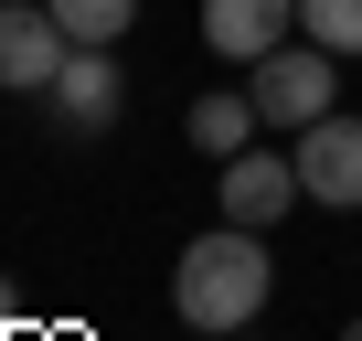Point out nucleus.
I'll return each instance as SVG.
<instances>
[{"mask_svg": "<svg viewBox=\"0 0 362 341\" xmlns=\"http://www.w3.org/2000/svg\"><path fill=\"white\" fill-rule=\"evenodd\" d=\"M267 288H277V267H267V235H256V224H214V235L181 245V267H170V309L192 320L203 341L256 330Z\"/></svg>", "mask_w": 362, "mask_h": 341, "instance_id": "1", "label": "nucleus"}, {"mask_svg": "<svg viewBox=\"0 0 362 341\" xmlns=\"http://www.w3.org/2000/svg\"><path fill=\"white\" fill-rule=\"evenodd\" d=\"M245 96H256V117H267V128H288V139H298V128H320V117H330V96H341V54H320L309 33H288L267 64H245Z\"/></svg>", "mask_w": 362, "mask_h": 341, "instance_id": "2", "label": "nucleus"}, {"mask_svg": "<svg viewBox=\"0 0 362 341\" xmlns=\"http://www.w3.org/2000/svg\"><path fill=\"white\" fill-rule=\"evenodd\" d=\"M64 22L43 11V0H0V96H54L64 75Z\"/></svg>", "mask_w": 362, "mask_h": 341, "instance_id": "3", "label": "nucleus"}, {"mask_svg": "<svg viewBox=\"0 0 362 341\" xmlns=\"http://www.w3.org/2000/svg\"><path fill=\"white\" fill-rule=\"evenodd\" d=\"M298 149V192L309 203H330V214H362V117H320V128H298L288 139Z\"/></svg>", "mask_w": 362, "mask_h": 341, "instance_id": "4", "label": "nucleus"}, {"mask_svg": "<svg viewBox=\"0 0 362 341\" xmlns=\"http://www.w3.org/2000/svg\"><path fill=\"white\" fill-rule=\"evenodd\" d=\"M214 192H224V224H256V235H267L288 203H309V192H298V149H235Z\"/></svg>", "mask_w": 362, "mask_h": 341, "instance_id": "5", "label": "nucleus"}, {"mask_svg": "<svg viewBox=\"0 0 362 341\" xmlns=\"http://www.w3.org/2000/svg\"><path fill=\"white\" fill-rule=\"evenodd\" d=\"M117 96H128L117 54H107V43H75L64 75H54V117H64L75 139H96V128H117Z\"/></svg>", "mask_w": 362, "mask_h": 341, "instance_id": "6", "label": "nucleus"}, {"mask_svg": "<svg viewBox=\"0 0 362 341\" xmlns=\"http://www.w3.org/2000/svg\"><path fill=\"white\" fill-rule=\"evenodd\" d=\"M288 33H298V0H203V43L224 64H267Z\"/></svg>", "mask_w": 362, "mask_h": 341, "instance_id": "7", "label": "nucleus"}, {"mask_svg": "<svg viewBox=\"0 0 362 341\" xmlns=\"http://www.w3.org/2000/svg\"><path fill=\"white\" fill-rule=\"evenodd\" d=\"M256 128H267V117H256V96H224V86H214V96H192V117H181V139H192L203 160L256 149Z\"/></svg>", "mask_w": 362, "mask_h": 341, "instance_id": "8", "label": "nucleus"}, {"mask_svg": "<svg viewBox=\"0 0 362 341\" xmlns=\"http://www.w3.org/2000/svg\"><path fill=\"white\" fill-rule=\"evenodd\" d=\"M43 11L64 22V43H128V22H139V0H43Z\"/></svg>", "mask_w": 362, "mask_h": 341, "instance_id": "9", "label": "nucleus"}, {"mask_svg": "<svg viewBox=\"0 0 362 341\" xmlns=\"http://www.w3.org/2000/svg\"><path fill=\"white\" fill-rule=\"evenodd\" d=\"M298 33L351 64V54H362V0H298Z\"/></svg>", "mask_w": 362, "mask_h": 341, "instance_id": "10", "label": "nucleus"}, {"mask_svg": "<svg viewBox=\"0 0 362 341\" xmlns=\"http://www.w3.org/2000/svg\"><path fill=\"white\" fill-rule=\"evenodd\" d=\"M0 330H11V288H0Z\"/></svg>", "mask_w": 362, "mask_h": 341, "instance_id": "11", "label": "nucleus"}, {"mask_svg": "<svg viewBox=\"0 0 362 341\" xmlns=\"http://www.w3.org/2000/svg\"><path fill=\"white\" fill-rule=\"evenodd\" d=\"M341 341H362V320H341Z\"/></svg>", "mask_w": 362, "mask_h": 341, "instance_id": "12", "label": "nucleus"}, {"mask_svg": "<svg viewBox=\"0 0 362 341\" xmlns=\"http://www.w3.org/2000/svg\"><path fill=\"white\" fill-rule=\"evenodd\" d=\"M235 341H256V330H235Z\"/></svg>", "mask_w": 362, "mask_h": 341, "instance_id": "13", "label": "nucleus"}]
</instances>
